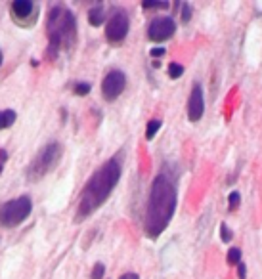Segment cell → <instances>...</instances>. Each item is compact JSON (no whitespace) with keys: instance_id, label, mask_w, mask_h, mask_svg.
I'll list each match as a JSON object with an SVG mask.
<instances>
[{"instance_id":"1","label":"cell","mask_w":262,"mask_h":279,"mask_svg":"<svg viewBox=\"0 0 262 279\" xmlns=\"http://www.w3.org/2000/svg\"><path fill=\"white\" fill-rule=\"evenodd\" d=\"M176 201H178V192H176L175 182L165 172L155 176L149 190L147 205H146V216H144V231L149 239H157L169 227L175 216Z\"/></svg>"},{"instance_id":"11","label":"cell","mask_w":262,"mask_h":279,"mask_svg":"<svg viewBox=\"0 0 262 279\" xmlns=\"http://www.w3.org/2000/svg\"><path fill=\"white\" fill-rule=\"evenodd\" d=\"M104 21H105V10L102 4H96V6H92L88 10V23L92 27H100Z\"/></svg>"},{"instance_id":"2","label":"cell","mask_w":262,"mask_h":279,"mask_svg":"<svg viewBox=\"0 0 262 279\" xmlns=\"http://www.w3.org/2000/svg\"><path fill=\"white\" fill-rule=\"evenodd\" d=\"M121 163L117 157L105 161L104 165L88 178L87 186L83 188V192L79 195V205H77V216L75 222H83L90 218L96 210L104 205L109 199V195L117 188L119 180H121Z\"/></svg>"},{"instance_id":"3","label":"cell","mask_w":262,"mask_h":279,"mask_svg":"<svg viewBox=\"0 0 262 279\" xmlns=\"http://www.w3.org/2000/svg\"><path fill=\"white\" fill-rule=\"evenodd\" d=\"M48 35V54L56 57L59 50H69L77 42V19L69 8L58 4L48 12L46 19Z\"/></svg>"},{"instance_id":"20","label":"cell","mask_w":262,"mask_h":279,"mask_svg":"<svg viewBox=\"0 0 262 279\" xmlns=\"http://www.w3.org/2000/svg\"><path fill=\"white\" fill-rule=\"evenodd\" d=\"M220 239H222L224 243H230V241L233 239V233H232V229H230L226 224H220Z\"/></svg>"},{"instance_id":"26","label":"cell","mask_w":262,"mask_h":279,"mask_svg":"<svg viewBox=\"0 0 262 279\" xmlns=\"http://www.w3.org/2000/svg\"><path fill=\"white\" fill-rule=\"evenodd\" d=\"M2 61H4V54H2V50H0V67H2Z\"/></svg>"},{"instance_id":"21","label":"cell","mask_w":262,"mask_h":279,"mask_svg":"<svg viewBox=\"0 0 262 279\" xmlns=\"http://www.w3.org/2000/svg\"><path fill=\"white\" fill-rule=\"evenodd\" d=\"M192 19V6L190 4H182V21L188 23Z\"/></svg>"},{"instance_id":"16","label":"cell","mask_w":262,"mask_h":279,"mask_svg":"<svg viewBox=\"0 0 262 279\" xmlns=\"http://www.w3.org/2000/svg\"><path fill=\"white\" fill-rule=\"evenodd\" d=\"M182 75H184V67H182L180 63H175V61H173V63L169 65V77H171V79H180Z\"/></svg>"},{"instance_id":"12","label":"cell","mask_w":262,"mask_h":279,"mask_svg":"<svg viewBox=\"0 0 262 279\" xmlns=\"http://www.w3.org/2000/svg\"><path fill=\"white\" fill-rule=\"evenodd\" d=\"M18 119V113L14 111V109H4V111H0V130H6V128H10L14 122Z\"/></svg>"},{"instance_id":"6","label":"cell","mask_w":262,"mask_h":279,"mask_svg":"<svg viewBox=\"0 0 262 279\" xmlns=\"http://www.w3.org/2000/svg\"><path fill=\"white\" fill-rule=\"evenodd\" d=\"M128 29H130V18H128V14L124 10H121V8H117L111 14L107 25H105V38L111 44H119V42H122L126 38Z\"/></svg>"},{"instance_id":"4","label":"cell","mask_w":262,"mask_h":279,"mask_svg":"<svg viewBox=\"0 0 262 279\" xmlns=\"http://www.w3.org/2000/svg\"><path fill=\"white\" fill-rule=\"evenodd\" d=\"M63 157V145L59 141H50L46 143L38 153L35 155V159L29 163L27 170H25V176L29 182H38L42 180L48 172H52L54 168L58 167V163Z\"/></svg>"},{"instance_id":"7","label":"cell","mask_w":262,"mask_h":279,"mask_svg":"<svg viewBox=\"0 0 262 279\" xmlns=\"http://www.w3.org/2000/svg\"><path fill=\"white\" fill-rule=\"evenodd\" d=\"M126 88V75L119 69L109 71L102 81V96L105 102H115Z\"/></svg>"},{"instance_id":"13","label":"cell","mask_w":262,"mask_h":279,"mask_svg":"<svg viewBox=\"0 0 262 279\" xmlns=\"http://www.w3.org/2000/svg\"><path fill=\"white\" fill-rule=\"evenodd\" d=\"M161 126H163V122L159 121V119H151V121L147 122V126H146V138L153 140V136L157 134Z\"/></svg>"},{"instance_id":"19","label":"cell","mask_w":262,"mask_h":279,"mask_svg":"<svg viewBox=\"0 0 262 279\" xmlns=\"http://www.w3.org/2000/svg\"><path fill=\"white\" fill-rule=\"evenodd\" d=\"M104 274H105V266L102 262H98V264L92 268V276H90V279H104Z\"/></svg>"},{"instance_id":"18","label":"cell","mask_w":262,"mask_h":279,"mask_svg":"<svg viewBox=\"0 0 262 279\" xmlns=\"http://www.w3.org/2000/svg\"><path fill=\"white\" fill-rule=\"evenodd\" d=\"M171 4L169 2H144L142 4V8H146V10H167Z\"/></svg>"},{"instance_id":"24","label":"cell","mask_w":262,"mask_h":279,"mask_svg":"<svg viewBox=\"0 0 262 279\" xmlns=\"http://www.w3.org/2000/svg\"><path fill=\"white\" fill-rule=\"evenodd\" d=\"M149 56H151V57H161V56H165V48H163V46L151 48V50H149Z\"/></svg>"},{"instance_id":"15","label":"cell","mask_w":262,"mask_h":279,"mask_svg":"<svg viewBox=\"0 0 262 279\" xmlns=\"http://www.w3.org/2000/svg\"><path fill=\"white\" fill-rule=\"evenodd\" d=\"M239 203H241V195H239L237 192L230 193V197H228V209L235 210L237 207H239Z\"/></svg>"},{"instance_id":"14","label":"cell","mask_w":262,"mask_h":279,"mask_svg":"<svg viewBox=\"0 0 262 279\" xmlns=\"http://www.w3.org/2000/svg\"><path fill=\"white\" fill-rule=\"evenodd\" d=\"M226 258H228V264H230V266H239V264H241V251H239L237 247L230 249Z\"/></svg>"},{"instance_id":"9","label":"cell","mask_w":262,"mask_h":279,"mask_svg":"<svg viewBox=\"0 0 262 279\" xmlns=\"http://www.w3.org/2000/svg\"><path fill=\"white\" fill-rule=\"evenodd\" d=\"M14 21L21 27H31L36 21V6L31 0H14L10 4Z\"/></svg>"},{"instance_id":"10","label":"cell","mask_w":262,"mask_h":279,"mask_svg":"<svg viewBox=\"0 0 262 279\" xmlns=\"http://www.w3.org/2000/svg\"><path fill=\"white\" fill-rule=\"evenodd\" d=\"M205 113V96H203V86L199 83H193L192 94L188 100V119L192 122L201 121Z\"/></svg>"},{"instance_id":"23","label":"cell","mask_w":262,"mask_h":279,"mask_svg":"<svg viewBox=\"0 0 262 279\" xmlns=\"http://www.w3.org/2000/svg\"><path fill=\"white\" fill-rule=\"evenodd\" d=\"M6 161H8V151H6V149H0V174H2V168H4Z\"/></svg>"},{"instance_id":"25","label":"cell","mask_w":262,"mask_h":279,"mask_svg":"<svg viewBox=\"0 0 262 279\" xmlns=\"http://www.w3.org/2000/svg\"><path fill=\"white\" fill-rule=\"evenodd\" d=\"M121 279H140V276L138 274H124V276H121Z\"/></svg>"},{"instance_id":"8","label":"cell","mask_w":262,"mask_h":279,"mask_svg":"<svg viewBox=\"0 0 262 279\" xmlns=\"http://www.w3.org/2000/svg\"><path fill=\"white\" fill-rule=\"evenodd\" d=\"M176 33V21L169 16H161V18L151 19L149 27H147V38L151 42H165L169 38H173Z\"/></svg>"},{"instance_id":"5","label":"cell","mask_w":262,"mask_h":279,"mask_svg":"<svg viewBox=\"0 0 262 279\" xmlns=\"http://www.w3.org/2000/svg\"><path fill=\"white\" fill-rule=\"evenodd\" d=\"M31 212H33V201L29 195L10 199L0 205V226L8 229L18 227L31 216Z\"/></svg>"},{"instance_id":"22","label":"cell","mask_w":262,"mask_h":279,"mask_svg":"<svg viewBox=\"0 0 262 279\" xmlns=\"http://www.w3.org/2000/svg\"><path fill=\"white\" fill-rule=\"evenodd\" d=\"M237 278L239 279H247V266H245L243 262L237 266Z\"/></svg>"},{"instance_id":"17","label":"cell","mask_w":262,"mask_h":279,"mask_svg":"<svg viewBox=\"0 0 262 279\" xmlns=\"http://www.w3.org/2000/svg\"><path fill=\"white\" fill-rule=\"evenodd\" d=\"M90 84L88 83H75L73 84V92L77 94V96H88V92H90Z\"/></svg>"}]
</instances>
